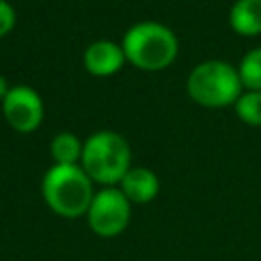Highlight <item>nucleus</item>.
I'll return each mask as SVG.
<instances>
[{"label": "nucleus", "instance_id": "f257e3e1", "mask_svg": "<svg viewBox=\"0 0 261 261\" xmlns=\"http://www.w3.org/2000/svg\"><path fill=\"white\" fill-rule=\"evenodd\" d=\"M120 45L126 61L143 71H161L169 67L179 53L175 33L157 20L130 24L122 35Z\"/></svg>", "mask_w": 261, "mask_h": 261}, {"label": "nucleus", "instance_id": "f03ea898", "mask_svg": "<svg viewBox=\"0 0 261 261\" xmlns=\"http://www.w3.org/2000/svg\"><path fill=\"white\" fill-rule=\"evenodd\" d=\"M94 181L82 165H51L41 179V196L51 212L63 218L86 216L94 198Z\"/></svg>", "mask_w": 261, "mask_h": 261}, {"label": "nucleus", "instance_id": "7ed1b4c3", "mask_svg": "<svg viewBox=\"0 0 261 261\" xmlns=\"http://www.w3.org/2000/svg\"><path fill=\"white\" fill-rule=\"evenodd\" d=\"M82 169L94 184L118 186L130 165V145L114 130H98L84 141Z\"/></svg>", "mask_w": 261, "mask_h": 261}, {"label": "nucleus", "instance_id": "20e7f679", "mask_svg": "<svg viewBox=\"0 0 261 261\" xmlns=\"http://www.w3.org/2000/svg\"><path fill=\"white\" fill-rule=\"evenodd\" d=\"M188 96L204 108H226L243 94V84L234 65L222 59H206L198 63L186 80Z\"/></svg>", "mask_w": 261, "mask_h": 261}, {"label": "nucleus", "instance_id": "39448f33", "mask_svg": "<svg viewBox=\"0 0 261 261\" xmlns=\"http://www.w3.org/2000/svg\"><path fill=\"white\" fill-rule=\"evenodd\" d=\"M133 204L120 192L118 186H106L98 190L86 212L90 230L102 239L118 237L130 222Z\"/></svg>", "mask_w": 261, "mask_h": 261}, {"label": "nucleus", "instance_id": "423d86ee", "mask_svg": "<svg viewBox=\"0 0 261 261\" xmlns=\"http://www.w3.org/2000/svg\"><path fill=\"white\" fill-rule=\"evenodd\" d=\"M6 124L16 133H33L41 126L45 106L41 94L24 84L10 86L4 100L0 102Z\"/></svg>", "mask_w": 261, "mask_h": 261}, {"label": "nucleus", "instance_id": "0eeeda50", "mask_svg": "<svg viewBox=\"0 0 261 261\" xmlns=\"http://www.w3.org/2000/svg\"><path fill=\"white\" fill-rule=\"evenodd\" d=\"M84 67L94 77H110L120 71L126 63L122 45L110 39H98L90 43L84 51Z\"/></svg>", "mask_w": 261, "mask_h": 261}, {"label": "nucleus", "instance_id": "6e6552de", "mask_svg": "<svg viewBox=\"0 0 261 261\" xmlns=\"http://www.w3.org/2000/svg\"><path fill=\"white\" fill-rule=\"evenodd\" d=\"M118 188L130 204H149L159 194V177L149 167H130Z\"/></svg>", "mask_w": 261, "mask_h": 261}, {"label": "nucleus", "instance_id": "1a4fd4ad", "mask_svg": "<svg viewBox=\"0 0 261 261\" xmlns=\"http://www.w3.org/2000/svg\"><path fill=\"white\" fill-rule=\"evenodd\" d=\"M228 24L237 35H261V0H234L228 10Z\"/></svg>", "mask_w": 261, "mask_h": 261}, {"label": "nucleus", "instance_id": "9d476101", "mask_svg": "<svg viewBox=\"0 0 261 261\" xmlns=\"http://www.w3.org/2000/svg\"><path fill=\"white\" fill-rule=\"evenodd\" d=\"M84 143L73 133H57L49 143V153L55 165H80Z\"/></svg>", "mask_w": 261, "mask_h": 261}, {"label": "nucleus", "instance_id": "9b49d317", "mask_svg": "<svg viewBox=\"0 0 261 261\" xmlns=\"http://www.w3.org/2000/svg\"><path fill=\"white\" fill-rule=\"evenodd\" d=\"M243 90H261V47L247 51L237 65Z\"/></svg>", "mask_w": 261, "mask_h": 261}, {"label": "nucleus", "instance_id": "f8f14e48", "mask_svg": "<svg viewBox=\"0 0 261 261\" xmlns=\"http://www.w3.org/2000/svg\"><path fill=\"white\" fill-rule=\"evenodd\" d=\"M232 108L245 124L261 126V90H243Z\"/></svg>", "mask_w": 261, "mask_h": 261}, {"label": "nucleus", "instance_id": "ddd939ff", "mask_svg": "<svg viewBox=\"0 0 261 261\" xmlns=\"http://www.w3.org/2000/svg\"><path fill=\"white\" fill-rule=\"evenodd\" d=\"M16 24V10L10 2L0 0V37L8 35Z\"/></svg>", "mask_w": 261, "mask_h": 261}, {"label": "nucleus", "instance_id": "4468645a", "mask_svg": "<svg viewBox=\"0 0 261 261\" xmlns=\"http://www.w3.org/2000/svg\"><path fill=\"white\" fill-rule=\"evenodd\" d=\"M10 90V84H8V80L0 73V102L4 100V96H6V92Z\"/></svg>", "mask_w": 261, "mask_h": 261}]
</instances>
